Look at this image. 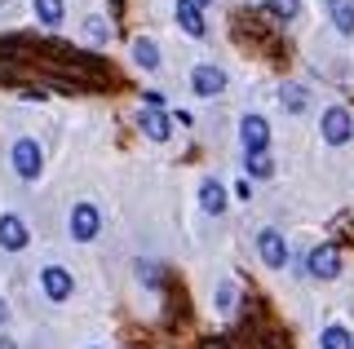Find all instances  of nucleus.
Listing matches in <instances>:
<instances>
[{"label": "nucleus", "mask_w": 354, "mask_h": 349, "mask_svg": "<svg viewBox=\"0 0 354 349\" xmlns=\"http://www.w3.org/2000/svg\"><path fill=\"white\" fill-rule=\"evenodd\" d=\"M9 163H14V172L22 181H36L40 177V168H44V150H40V141L36 137H18L14 141V150H9Z\"/></svg>", "instance_id": "1"}, {"label": "nucleus", "mask_w": 354, "mask_h": 349, "mask_svg": "<svg viewBox=\"0 0 354 349\" xmlns=\"http://www.w3.org/2000/svg\"><path fill=\"white\" fill-rule=\"evenodd\" d=\"M66 226H71V239H80V243H93L97 230H102V212H97V203H75L71 217H66Z\"/></svg>", "instance_id": "2"}, {"label": "nucleus", "mask_w": 354, "mask_h": 349, "mask_svg": "<svg viewBox=\"0 0 354 349\" xmlns=\"http://www.w3.org/2000/svg\"><path fill=\"white\" fill-rule=\"evenodd\" d=\"M350 137H354V115L346 106H328L324 111V141L328 146H346Z\"/></svg>", "instance_id": "3"}, {"label": "nucleus", "mask_w": 354, "mask_h": 349, "mask_svg": "<svg viewBox=\"0 0 354 349\" xmlns=\"http://www.w3.org/2000/svg\"><path fill=\"white\" fill-rule=\"evenodd\" d=\"M239 141H243V155H261L270 146V124L261 115H243L239 119Z\"/></svg>", "instance_id": "4"}, {"label": "nucleus", "mask_w": 354, "mask_h": 349, "mask_svg": "<svg viewBox=\"0 0 354 349\" xmlns=\"http://www.w3.org/2000/svg\"><path fill=\"white\" fill-rule=\"evenodd\" d=\"M257 252H261V261L270 270H283L288 266V239L274 230V226H266V230L257 235Z\"/></svg>", "instance_id": "5"}, {"label": "nucleus", "mask_w": 354, "mask_h": 349, "mask_svg": "<svg viewBox=\"0 0 354 349\" xmlns=\"http://www.w3.org/2000/svg\"><path fill=\"white\" fill-rule=\"evenodd\" d=\"M40 288H44V297H49L53 305H58V301H71V292H75L71 270H62V266H44V270H40Z\"/></svg>", "instance_id": "6"}, {"label": "nucleus", "mask_w": 354, "mask_h": 349, "mask_svg": "<svg viewBox=\"0 0 354 349\" xmlns=\"http://www.w3.org/2000/svg\"><path fill=\"white\" fill-rule=\"evenodd\" d=\"M306 270L315 279H337L341 275V252H337V243H319L315 252L306 257Z\"/></svg>", "instance_id": "7"}, {"label": "nucleus", "mask_w": 354, "mask_h": 349, "mask_svg": "<svg viewBox=\"0 0 354 349\" xmlns=\"http://www.w3.org/2000/svg\"><path fill=\"white\" fill-rule=\"evenodd\" d=\"M191 89L199 97H217V93H226V71L213 67V62H199V67L191 71Z\"/></svg>", "instance_id": "8"}, {"label": "nucleus", "mask_w": 354, "mask_h": 349, "mask_svg": "<svg viewBox=\"0 0 354 349\" xmlns=\"http://www.w3.org/2000/svg\"><path fill=\"white\" fill-rule=\"evenodd\" d=\"M0 248H5V252H22V248H27V226H22V217L0 212Z\"/></svg>", "instance_id": "9"}, {"label": "nucleus", "mask_w": 354, "mask_h": 349, "mask_svg": "<svg viewBox=\"0 0 354 349\" xmlns=\"http://www.w3.org/2000/svg\"><path fill=\"white\" fill-rule=\"evenodd\" d=\"M177 27H182L186 36H195V40L208 36V23H204V14H199L195 0H177Z\"/></svg>", "instance_id": "10"}, {"label": "nucleus", "mask_w": 354, "mask_h": 349, "mask_svg": "<svg viewBox=\"0 0 354 349\" xmlns=\"http://www.w3.org/2000/svg\"><path fill=\"white\" fill-rule=\"evenodd\" d=\"M142 133H147L151 141H169V133H173V119L164 115V111H142Z\"/></svg>", "instance_id": "11"}, {"label": "nucleus", "mask_w": 354, "mask_h": 349, "mask_svg": "<svg viewBox=\"0 0 354 349\" xmlns=\"http://www.w3.org/2000/svg\"><path fill=\"white\" fill-rule=\"evenodd\" d=\"M328 18L341 36H354V0H328Z\"/></svg>", "instance_id": "12"}, {"label": "nucleus", "mask_w": 354, "mask_h": 349, "mask_svg": "<svg viewBox=\"0 0 354 349\" xmlns=\"http://www.w3.org/2000/svg\"><path fill=\"white\" fill-rule=\"evenodd\" d=\"M199 203H204V212L221 217V212H226V190H221L217 181H204V186H199Z\"/></svg>", "instance_id": "13"}, {"label": "nucleus", "mask_w": 354, "mask_h": 349, "mask_svg": "<svg viewBox=\"0 0 354 349\" xmlns=\"http://www.w3.org/2000/svg\"><path fill=\"white\" fill-rule=\"evenodd\" d=\"M306 102H310V97H306V84H283V89H279V106H283V111L301 115Z\"/></svg>", "instance_id": "14"}, {"label": "nucleus", "mask_w": 354, "mask_h": 349, "mask_svg": "<svg viewBox=\"0 0 354 349\" xmlns=\"http://www.w3.org/2000/svg\"><path fill=\"white\" fill-rule=\"evenodd\" d=\"M31 9H36V18H40L44 27H58V23H62V14H66L62 0H31Z\"/></svg>", "instance_id": "15"}, {"label": "nucleus", "mask_w": 354, "mask_h": 349, "mask_svg": "<svg viewBox=\"0 0 354 349\" xmlns=\"http://www.w3.org/2000/svg\"><path fill=\"white\" fill-rule=\"evenodd\" d=\"M133 62H138L142 71L160 67V49H155V40H133Z\"/></svg>", "instance_id": "16"}, {"label": "nucleus", "mask_w": 354, "mask_h": 349, "mask_svg": "<svg viewBox=\"0 0 354 349\" xmlns=\"http://www.w3.org/2000/svg\"><path fill=\"white\" fill-rule=\"evenodd\" d=\"M319 349H354V336L346 332V327H324V336H319Z\"/></svg>", "instance_id": "17"}, {"label": "nucleus", "mask_w": 354, "mask_h": 349, "mask_svg": "<svg viewBox=\"0 0 354 349\" xmlns=\"http://www.w3.org/2000/svg\"><path fill=\"white\" fill-rule=\"evenodd\" d=\"M266 14L279 18V23H292V18L301 14V0H266Z\"/></svg>", "instance_id": "18"}, {"label": "nucleus", "mask_w": 354, "mask_h": 349, "mask_svg": "<svg viewBox=\"0 0 354 349\" xmlns=\"http://www.w3.org/2000/svg\"><path fill=\"white\" fill-rule=\"evenodd\" d=\"M84 36L88 40H93V45H106V40H111V27H106V18H84Z\"/></svg>", "instance_id": "19"}, {"label": "nucleus", "mask_w": 354, "mask_h": 349, "mask_svg": "<svg viewBox=\"0 0 354 349\" xmlns=\"http://www.w3.org/2000/svg\"><path fill=\"white\" fill-rule=\"evenodd\" d=\"M243 168H248L252 177H274V159L266 155V150H261V155H248V159H243Z\"/></svg>", "instance_id": "20"}, {"label": "nucleus", "mask_w": 354, "mask_h": 349, "mask_svg": "<svg viewBox=\"0 0 354 349\" xmlns=\"http://www.w3.org/2000/svg\"><path fill=\"white\" fill-rule=\"evenodd\" d=\"M261 349H292V336L279 332V327H266V332H261Z\"/></svg>", "instance_id": "21"}, {"label": "nucleus", "mask_w": 354, "mask_h": 349, "mask_svg": "<svg viewBox=\"0 0 354 349\" xmlns=\"http://www.w3.org/2000/svg\"><path fill=\"white\" fill-rule=\"evenodd\" d=\"M217 310L221 314L235 310V283H221V288H217Z\"/></svg>", "instance_id": "22"}, {"label": "nucleus", "mask_w": 354, "mask_h": 349, "mask_svg": "<svg viewBox=\"0 0 354 349\" xmlns=\"http://www.w3.org/2000/svg\"><path fill=\"white\" fill-rule=\"evenodd\" d=\"M138 279L147 283V288H160V266H155V261H147V266H138Z\"/></svg>", "instance_id": "23"}, {"label": "nucleus", "mask_w": 354, "mask_h": 349, "mask_svg": "<svg viewBox=\"0 0 354 349\" xmlns=\"http://www.w3.org/2000/svg\"><path fill=\"white\" fill-rule=\"evenodd\" d=\"M199 349H230V345H226V336H204Z\"/></svg>", "instance_id": "24"}, {"label": "nucleus", "mask_w": 354, "mask_h": 349, "mask_svg": "<svg viewBox=\"0 0 354 349\" xmlns=\"http://www.w3.org/2000/svg\"><path fill=\"white\" fill-rule=\"evenodd\" d=\"M235 195H239V199H243V203H248V199H252V186H248V177H243V181H239V186H235Z\"/></svg>", "instance_id": "25"}, {"label": "nucleus", "mask_w": 354, "mask_h": 349, "mask_svg": "<svg viewBox=\"0 0 354 349\" xmlns=\"http://www.w3.org/2000/svg\"><path fill=\"white\" fill-rule=\"evenodd\" d=\"M9 323V305H5V297H0V327Z\"/></svg>", "instance_id": "26"}, {"label": "nucleus", "mask_w": 354, "mask_h": 349, "mask_svg": "<svg viewBox=\"0 0 354 349\" xmlns=\"http://www.w3.org/2000/svg\"><path fill=\"white\" fill-rule=\"evenodd\" d=\"M0 349H18V345H14V341H0Z\"/></svg>", "instance_id": "27"}, {"label": "nucleus", "mask_w": 354, "mask_h": 349, "mask_svg": "<svg viewBox=\"0 0 354 349\" xmlns=\"http://www.w3.org/2000/svg\"><path fill=\"white\" fill-rule=\"evenodd\" d=\"M195 5H208V0H195Z\"/></svg>", "instance_id": "28"}, {"label": "nucleus", "mask_w": 354, "mask_h": 349, "mask_svg": "<svg viewBox=\"0 0 354 349\" xmlns=\"http://www.w3.org/2000/svg\"><path fill=\"white\" fill-rule=\"evenodd\" d=\"M0 5H9V0H0Z\"/></svg>", "instance_id": "29"}]
</instances>
